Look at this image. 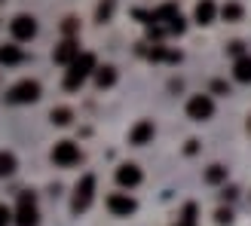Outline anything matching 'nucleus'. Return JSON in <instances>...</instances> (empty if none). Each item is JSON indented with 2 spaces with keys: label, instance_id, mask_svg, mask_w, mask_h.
I'll list each match as a JSON object with an SVG mask.
<instances>
[{
  "label": "nucleus",
  "instance_id": "29",
  "mask_svg": "<svg viewBox=\"0 0 251 226\" xmlns=\"http://www.w3.org/2000/svg\"><path fill=\"white\" fill-rule=\"evenodd\" d=\"M181 226H196V223H181Z\"/></svg>",
  "mask_w": 251,
  "mask_h": 226
},
{
  "label": "nucleus",
  "instance_id": "22",
  "mask_svg": "<svg viewBox=\"0 0 251 226\" xmlns=\"http://www.w3.org/2000/svg\"><path fill=\"white\" fill-rule=\"evenodd\" d=\"M61 31H65V34H68V40H74V34H77V31H80V22H77V19H74V16H68L65 22H61Z\"/></svg>",
  "mask_w": 251,
  "mask_h": 226
},
{
  "label": "nucleus",
  "instance_id": "4",
  "mask_svg": "<svg viewBox=\"0 0 251 226\" xmlns=\"http://www.w3.org/2000/svg\"><path fill=\"white\" fill-rule=\"evenodd\" d=\"M16 226H40V211H37V199L34 193H22L19 196V208L12 214Z\"/></svg>",
  "mask_w": 251,
  "mask_h": 226
},
{
  "label": "nucleus",
  "instance_id": "10",
  "mask_svg": "<svg viewBox=\"0 0 251 226\" xmlns=\"http://www.w3.org/2000/svg\"><path fill=\"white\" fill-rule=\"evenodd\" d=\"M141 178H144V174H141V168H138L135 162H126V165L117 168V183L120 186H129V190H132V186L141 183Z\"/></svg>",
  "mask_w": 251,
  "mask_h": 226
},
{
  "label": "nucleus",
  "instance_id": "27",
  "mask_svg": "<svg viewBox=\"0 0 251 226\" xmlns=\"http://www.w3.org/2000/svg\"><path fill=\"white\" fill-rule=\"evenodd\" d=\"M9 223H12V211L0 202V226H9Z\"/></svg>",
  "mask_w": 251,
  "mask_h": 226
},
{
  "label": "nucleus",
  "instance_id": "7",
  "mask_svg": "<svg viewBox=\"0 0 251 226\" xmlns=\"http://www.w3.org/2000/svg\"><path fill=\"white\" fill-rule=\"evenodd\" d=\"M107 211L114 217H129V214L138 211V202H135L132 196H126V193H110L107 196Z\"/></svg>",
  "mask_w": 251,
  "mask_h": 226
},
{
  "label": "nucleus",
  "instance_id": "18",
  "mask_svg": "<svg viewBox=\"0 0 251 226\" xmlns=\"http://www.w3.org/2000/svg\"><path fill=\"white\" fill-rule=\"evenodd\" d=\"M242 16H245V9H242L239 3H224V6H221V19H224V22H239Z\"/></svg>",
  "mask_w": 251,
  "mask_h": 226
},
{
  "label": "nucleus",
  "instance_id": "19",
  "mask_svg": "<svg viewBox=\"0 0 251 226\" xmlns=\"http://www.w3.org/2000/svg\"><path fill=\"white\" fill-rule=\"evenodd\" d=\"M114 6H117V0H101L98 3V9H95V22H110V16H114Z\"/></svg>",
  "mask_w": 251,
  "mask_h": 226
},
{
  "label": "nucleus",
  "instance_id": "16",
  "mask_svg": "<svg viewBox=\"0 0 251 226\" xmlns=\"http://www.w3.org/2000/svg\"><path fill=\"white\" fill-rule=\"evenodd\" d=\"M16 168H19L16 153H9V150H0V178H9V174H16Z\"/></svg>",
  "mask_w": 251,
  "mask_h": 226
},
{
  "label": "nucleus",
  "instance_id": "15",
  "mask_svg": "<svg viewBox=\"0 0 251 226\" xmlns=\"http://www.w3.org/2000/svg\"><path fill=\"white\" fill-rule=\"evenodd\" d=\"M233 77L239 80V83H251V55L236 58V65H233Z\"/></svg>",
  "mask_w": 251,
  "mask_h": 226
},
{
  "label": "nucleus",
  "instance_id": "2",
  "mask_svg": "<svg viewBox=\"0 0 251 226\" xmlns=\"http://www.w3.org/2000/svg\"><path fill=\"white\" fill-rule=\"evenodd\" d=\"M40 95H43V89L37 80H22L3 98H6V104H34V101H40Z\"/></svg>",
  "mask_w": 251,
  "mask_h": 226
},
{
  "label": "nucleus",
  "instance_id": "5",
  "mask_svg": "<svg viewBox=\"0 0 251 226\" xmlns=\"http://www.w3.org/2000/svg\"><path fill=\"white\" fill-rule=\"evenodd\" d=\"M80 159H83V153H80V147L74 144V141H58L52 147V162H55V165H61V168L77 165Z\"/></svg>",
  "mask_w": 251,
  "mask_h": 226
},
{
  "label": "nucleus",
  "instance_id": "20",
  "mask_svg": "<svg viewBox=\"0 0 251 226\" xmlns=\"http://www.w3.org/2000/svg\"><path fill=\"white\" fill-rule=\"evenodd\" d=\"M49 119H52V125H71L74 113L68 107H52V113H49Z\"/></svg>",
  "mask_w": 251,
  "mask_h": 226
},
{
  "label": "nucleus",
  "instance_id": "6",
  "mask_svg": "<svg viewBox=\"0 0 251 226\" xmlns=\"http://www.w3.org/2000/svg\"><path fill=\"white\" fill-rule=\"evenodd\" d=\"M211 113H215V101H211V95H193L190 101H187V116H190L193 122L211 119Z\"/></svg>",
  "mask_w": 251,
  "mask_h": 226
},
{
  "label": "nucleus",
  "instance_id": "1",
  "mask_svg": "<svg viewBox=\"0 0 251 226\" xmlns=\"http://www.w3.org/2000/svg\"><path fill=\"white\" fill-rule=\"evenodd\" d=\"M95 68H98V65H95V55H92V52H80V55L68 65L65 89H68V92H77L80 86L86 83V77H89V73H95Z\"/></svg>",
  "mask_w": 251,
  "mask_h": 226
},
{
  "label": "nucleus",
  "instance_id": "24",
  "mask_svg": "<svg viewBox=\"0 0 251 226\" xmlns=\"http://www.w3.org/2000/svg\"><path fill=\"white\" fill-rule=\"evenodd\" d=\"M211 92H215V95H230V83L227 80H215V83H211Z\"/></svg>",
  "mask_w": 251,
  "mask_h": 226
},
{
  "label": "nucleus",
  "instance_id": "31",
  "mask_svg": "<svg viewBox=\"0 0 251 226\" xmlns=\"http://www.w3.org/2000/svg\"><path fill=\"white\" fill-rule=\"evenodd\" d=\"M0 3H3V0H0Z\"/></svg>",
  "mask_w": 251,
  "mask_h": 226
},
{
  "label": "nucleus",
  "instance_id": "23",
  "mask_svg": "<svg viewBox=\"0 0 251 226\" xmlns=\"http://www.w3.org/2000/svg\"><path fill=\"white\" fill-rule=\"evenodd\" d=\"M215 223H218V226H230V223H233V211H230V208H218Z\"/></svg>",
  "mask_w": 251,
  "mask_h": 226
},
{
  "label": "nucleus",
  "instance_id": "26",
  "mask_svg": "<svg viewBox=\"0 0 251 226\" xmlns=\"http://www.w3.org/2000/svg\"><path fill=\"white\" fill-rule=\"evenodd\" d=\"M181 223H196V205H193V202L184 205V217H181Z\"/></svg>",
  "mask_w": 251,
  "mask_h": 226
},
{
  "label": "nucleus",
  "instance_id": "21",
  "mask_svg": "<svg viewBox=\"0 0 251 226\" xmlns=\"http://www.w3.org/2000/svg\"><path fill=\"white\" fill-rule=\"evenodd\" d=\"M162 31H166V34H184V31H187V19L178 12V16H172V19H169V24H166Z\"/></svg>",
  "mask_w": 251,
  "mask_h": 226
},
{
  "label": "nucleus",
  "instance_id": "25",
  "mask_svg": "<svg viewBox=\"0 0 251 226\" xmlns=\"http://www.w3.org/2000/svg\"><path fill=\"white\" fill-rule=\"evenodd\" d=\"M227 52L236 55V58H242V55H245V43H242V40H233V43L227 46Z\"/></svg>",
  "mask_w": 251,
  "mask_h": 226
},
{
  "label": "nucleus",
  "instance_id": "14",
  "mask_svg": "<svg viewBox=\"0 0 251 226\" xmlns=\"http://www.w3.org/2000/svg\"><path fill=\"white\" fill-rule=\"evenodd\" d=\"M19 61H25V55H22L19 46H12V43H3V46H0V65L12 68V65H19Z\"/></svg>",
  "mask_w": 251,
  "mask_h": 226
},
{
  "label": "nucleus",
  "instance_id": "13",
  "mask_svg": "<svg viewBox=\"0 0 251 226\" xmlns=\"http://www.w3.org/2000/svg\"><path fill=\"white\" fill-rule=\"evenodd\" d=\"M114 83H117V68L114 65L95 68V86H98V89H110Z\"/></svg>",
  "mask_w": 251,
  "mask_h": 226
},
{
  "label": "nucleus",
  "instance_id": "8",
  "mask_svg": "<svg viewBox=\"0 0 251 226\" xmlns=\"http://www.w3.org/2000/svg\"><path fill=\"white\" fill-rule=\"evenodd\" d=\"M9 31H12V37H16V40H34V37H37V19L34 16H25V12H22V16H16V19H12L9 22Z\"/></svg>",
  "mask_w": 251,
  "mask_h": 226
},
{
  "label": "nucleus",
  "instance_id": "11",
  "mask_svg": "<svg viewBox=\"0 0 251 226\" xmlns=\"http://www.w3.org/2000/svg\"><path fill=\"white\" fill-rule=\"evenodd\" d=\"M77 55H80L77 40H65V43H58V46H55V52H52L55 65H71V61L77 58Z\"/></svg>",
  "mask_w": 251,
  "mask_h": 226
},
{
  "label": "nucleus",
  "instance_id": "3",
  "mask_svg": "<svg viewBox=\"0 0 251 226\" xmlns=\"http://www.w3.org/2000/svg\"><path fill=\"white\" fill-rule=\"evenodd\" d=\"M92 196H95V174H83V178H80V183L74 186L71 211H74V214H83V211L92 205Z\"/></svg>",
  "mask_w": 251,
  "mask_h": 226
},
{
  "label": "nucleus",
  "instance_id": "9",
  "mask_svg": "<svg viewBox=\"0 0 251 226\" xmlns=\"http://www.w3.org/2000/svg\"><path fill=\"white\" fill-rule=\"evenodd\" d=\"M153 135H156L153 119H138V122L132 125V132H129V144H132V147H144V144L153 141Z\"/></svg>",
  "mask_w": 251,
  "mask_h": 226
},
{
  "label": "nucleus",
  "instance_id": "28",
  "mask_svg": "<svg viewBox=\"0 0 251 226\" xmlns=\"http://www.w3.org/2000/svg\"><path fill=\"white\" fill-rule=\"evenodd\" d=\"M236 196H239V190H236V186H224V193H221V199H224V202H233Z\"/></svg>",
  "mask_w": 251,
  "mask_h": 226
},
{
  "label": "nucleus",
  "instance_id": "17",
  "mask_svg": "<svg viewBox=\"0 0 251 226\" xmlns=\"http://www.w3.org/2000/svg\"><path fill=\"white\" fill-rule=\"evenodd\" d=\"M202 181H205V183H211V186H218V183H224V181H227V168L215 162V165H208V168H205Z\"/></svg>",
  "mask_w": 251,
  "mask_h": 226
},
{
  "label": "nucleus",
  "instance_id": "30",
  "mask_svg": "<svg viewBox=\"0 0 251 226\" xmlns=\"http://www.w3.org/2000/svg\"><path fill=\"white\" fill-rule=\"evenodd\" d=\"M248 132H251V116H248Z\"/></svg>",
  "mask_w": 251,
  "mask_h": 226
},
{
  "label": "nucleus",
  "instance_id": "12",
  "mask_svg": "<svg viewBox=\"0 0 251 226\" xmlns=\"http://www.w3.org/2000/svg\"><path fill=\"white\" fill-rule=\"evenodd\" d=\"M218 16V6H215V0H199L196 3V12H193V19L196 24H211Z\"/></svg>",
  "mask_w": 251,
  "mask_h": 226
}]
</instances>
